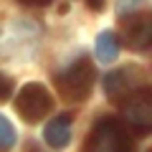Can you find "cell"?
Here are the masks:
<instances>
[{"instance_id": "obj_11", "label": "cell", "mask_w": 152, "mask_h": 152, "mask_svg": "<svg viewBox=\"0 0 152 152\" xmlns=\"http://www.w3.org/2000/svg\"><path fill=\"white\" fill-rule=\"evenodd\" d=\"M13 94V79L5 74H0V102H5V99H10Z\"/></svg>"}, {"instance_id": "obj_9", "label": "cell", "mask_w": 152, "mask_h": 152, "mask_svg": "<svg viewBox=\"0 0 152 152\" xmlns=\"http://www.w3.org/2000/svg\"><path fill=\"white\" fill-rule=\"evenodd\" d=\"M15 142H18L15 127L10 124V119H8L5 114H0V150H13Z\"/></svg>"}, {"instance_id": "obj_6", "label": "cell", "mask_w": 152, "mask_h": 152, "mask_svg": "<svg viewBox=\"0 0 152 152\" xmlns=\"http://www.w3.org/2000/svg\"><path fill=\"white\" fill-rule=\"evenodd\" d=\"M152 18L147 15V13H132V15H127V23H124V31H122V38L119 43H124L127 48L137 51V53H142V51L150 48V41H152Z\"/></svg>"}, {"instance_id": "obj_4", "label": "cell", "mask_w": 152, "mask_h": 152, "mask_svg": "<svg viewBox=\"0 0 152 152\" xmlns=\"http://www.w3.org/2000/svg\"><path fill=\"white\" fill-rule=\"evenodd\" d=\"M122 104V122L129 132L137 137H147L152 132V94L150 89H140V91L129 94Z\"/></svg>"}, {"instance_id": "obj_5", "label": "cell", "mask_w": 152, "mask_h": 152, "mask_svg": "<svg viewBox=\"0 0 152 152\" xmlns=\"http://www.w3.org/2000/svg\"><path fill=\"white\" fill-rule=\"evenodd\" d=\"M145 86H147V76L137 66H122V69H114L104 76V94H107V99L117 104Z\"/></svg>"}, {"instance_id": "obj_7", "label": "cell", "mask_w": 152, "mask_h": 152, "mask_svg": "<svg viewBox=\"0 0 152 152\" xmlns=\"http://www.w3.org/2000/svg\"><path fill=\"white\" fill-rule=\"evenodd\" d=\"M71 124H74V117H71L69 112L53 117V119L43 127L46 145H48L51 150H64V147L69 145V140H71Z\"/></svg>"}, {"instance_id": "obj_13", "label": "cell", "mask_w": 152, "mask_h": 152, "mask_svg": "<svg viewBox=\"0 0 152 152\" xmlns=\"http://www.w3.org/2000/svg\"><path fill=\"white\" fill-rule=\"evenodd\" d=\"M26 152H43V150H41V145H38V142H28V147H26Z\"/></svg>"}, {"instance_id": "obj_1", "label": "cell", "mask_w": 152, "mask_h": 152, "mask_svg": "<svg viewBox=\"0 0 152 152\" xmlns=\"http://www.w3.org/2000/svg\"><path fill=\"white\" fill-rule=\"evenodd\" d=\"M81 152H134L132 132L117 117H102L86 134Z\"/></svg>"}, {"instance_id": "obj_12", "label": "cell", "mask_w": 152, "mask_h": 152, "mask_svg": "<svg viewBox=\"0 0 152 152\" xmlns=\"http://www.w3.org/2000/svg\"><path fill=\"white\" fill-rule=\"evenodd\" d=\"M20 5H26V8H43V5H48L51 0H18Z\"/></svg>"}, {"instance_id": "obj_8", "label": "cell", "mask_w": 152, "mask_h": 152, "mask_svg": "<svg viewBox=\"0 0 152 152\" xmlns=\"http://www.w3.org/2000/svg\"><path fill=\"white\" fill-rule=\"evenodd\" d=\"M119 51H122V43H119V36H117L114 31H102L96 36L94 53H96V58L102 61V64H112V61H117Z\"/></svg>"}, {"instance_id": "obj_2", "label": "cell", "mask_w": 152, "mask_h": 152, "mask_svg": "<svg viewBox=\"0 0 152 152\" xmlns=\"http://www.w3.org/2000/svg\"><path fill=\"white\" fill-rule=\"evenodd\" d=\"M94 81H96V69L89 56H79L61 74H56V89L66 102H86Z\"/></svg>"}, {"instance_id": "obj_14", "label": "cell", "mask_w": 152, "mask_h": 152, "mask_svg": "<svg viewBox=\"0 0 152 152\" xmlns=\"http://www.w3.org/2000/svg\"><path fill=\"white\" fill-rule=\"evenodd\" d=\"M86 3L91 10H102V5H104V0H86Z\"/></svg>"}, {"instance_id": "obj_3", "label": "cell", "mask_w": 152, "mask_h": 152, "mask_svg": "<svg viewBox=\"0 0 152 152\" xmlns=\"http://www.w3.org/2000/svg\"><path fill=\"white\" fill-rule=\"evenodd\" d=\"M51 107H53V96L46 89V84H41V81L26 84L15 96V112L20 114V119H26L28 124H36V122L46 119Z\"/></svg>"}, {"instance_id": "obj_10", "label": "cell", "mask_w": 152, "mask_h": 152, "mask_svg": "<svg viewBox=\"0 0 152 152\" xmlns=\"http://www.w3.org/2000/svg\"><path fill=\"white\" fill-rule=\"evenodd\" d=\"M145 3L147 0H117L114 10H117L119 18H127V15H132V13H140L142 8H145Z\"/></svg>"}]
</instances>
